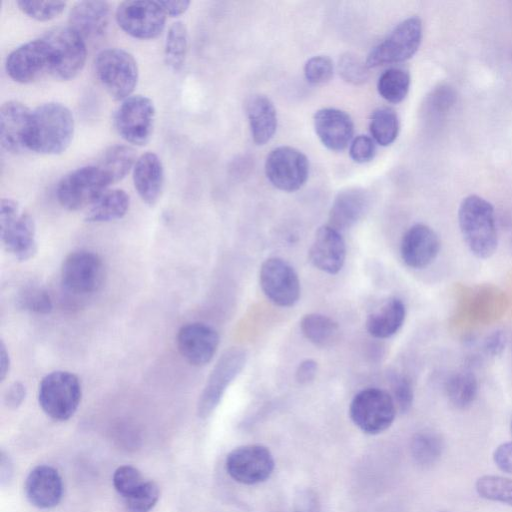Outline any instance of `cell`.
I'll return each instance as SVG.
<instances>
[{
	"label": "cell",
	"mask_w": 512,
	"mask_h": 512,
	"mask_svg": "<svg viewBox=\"0 0 512 512\" xmlns=\"http://www.w3.org/2000/svg\"><path fill=\"white\" fill-rule=\"evenodd\" d=\"M5 69L13 81L21 84L50 75L51 58L44 38L41 36L15 48L6 59Z\"/></svg>",
	"instance_id": "15"
},
{
	"label": "cell",
	"mask_w": 512,
	"mask_h": 512,
	"mask_svg": "<svg viewBox=\"0 0 512 512\" xmlns=\"http://www.w3.org/2000/svg\"><path fill=\"white\" fill-rule=\"evenodd\" d=\"M339 73L342 78L352 84H361L368 79V67L356 55L347 53L339 59Z\"/></svg>",
	"instance_id": "43"
},
{
	"label": "cell",
	"mask_w": 512,
	"mask_h": 512,
	"mask_svg": "<svg viewBox=\"0 0 512 512\" xmlns=\"http://www.w3.org/2000/svg\"><path fill=\"white\" fill-rule=\"evenodd\" d=\"M445 393L454 407L459 409L469 407L478 394L476 376L468 370L454 372L446 380Z\"/></svg>",
	"instance_id": "32"
},
{
	"label": "cell",
	"mask_w": 512,
	"mask_h": 512,
	"mask_svg": "<svg viewBox=\"0 0 512 512\" xmlns=\"http://www.w3.org/2000/svg\"><path fill=\"white\" fill-rule=\"evenodd\" d=\"M506 345V337L502 331L492 332L484 342V350L491 356L500 355Z\"/></svg>",
	"instance_id": "48"
},
{
	"label": "cell",
	"mask_w": 512,
	"mask_h": 512,
	"mask_svg": "<svg viewBox=\"0 0 512 512\" xmlns=\"http://www.w3.org/2000/svg\"><path fill=\"white\" fill-rule=\"evenodd\" d=\"M493 458L499 469L512 474V442L498 446L494 452Z\"/></svg>",
	"instance_id": "46"
},
{
	"label": "cell",
	"mask_w": 512,
	"mask_h": 512,
	"mask_svg": "<svg viewBox=\"0 0 512 512\" xmlns=\"http://www.w3.org/2000/svg\"><path fill=\"white\" fill-rule=\"evenodd\" d=\"M74 134V118L63 104L48 102L31 111L25 137L26 150L45 155L64 152Z\"/></svg>",
	"instance_id": "1"
},
{
	"label": "cell",
	"mask_w": 512,
	"mask_h": 512,
	"mask_svg": "<svg viewBox=\"0 0 512 512\" xmlns=\"http://www.w3.org/2000/svg\"><path fill=\"white\" fill-rule=\"evenodd\" d=\"M24 491L33 506L40 509L53 508L63 496L62 478L52 466H36L25 480Z\"/></svg>",
	"instance_id": "21"
},
{
	"label": "cell",
	"mask_w": 512,
	"mask_h": 512,
	"mask_svg": "<svg viewBox=\"0 0 512 512\" xmlns=\"http://www.w3.org/2000/svg\"><path fill=\"white\" fill-rule=\"evenodd\" d=\"M19 9L36 21H49L58 17L65 9L63 1H17Z\"/></svg>",
	"instance_id": "38"
},
{
	"label": "cell",
	"mask_w": 512,
	"mask_h": 512,
	"mask_svg": "<svg viewBox=\"0 0 512 512\" xmlns=\"http://www.w3.org/2000/svg\"><path fill=\"white\" fill-rule=\"evenodd\" d=\"M259 282L266 297L277 306L290 307L299 300L301 288L298 275L281 258H268L262 263Z\"/></svg>",
	"instance_id": "16"
},
{
	"label": "cell",
	"mask_w": 512,
	"mask_h": 512,
	"mask_svg": "<svg viewBox=\"0 0 512 512\" xmlns=\"http://www.w3.org/2000/svg\"><path fill=\"white\" fill-rule=\"evenodd\" d=\"M246 359V351L237 347L221 355L199 397L197 413L200 418H207L215 410L227 387L244 368Z\"/></svg>",
	"instance_id": "12"
},
{
	"label": "cell",
	"mask_w": 512,
	"mask_h": 512,
	"mask_svg": "<svg viewBox=\"0 0 512 512\" xmlns=\"http://www.w3.org/2000/svg\"><path fill=\"white\" fill-rule=\"evenodd\" d=\"M97 78L115 100L131 96L138 82V66L134 57L121 48L100 51L94 62Z\"/></svg>",
	"instance_id": "4"
},
{
	"label": "cell",
	"mask_w": 512,
	"mask_h": 512,
	"mask_svg": "<svg viewBox=\"0 0 512 512\" xmlns=\"http://www.w3.org/2000/svg\"><path fill=\"white\" fill-rule=\"evenodd\" d=\"M443 443L438 434L432 431L416 433L411 441V453L414 460L422 465L434 464L441 456Z\"/></svg>",
	"instance_id": "36"
},
{
	"label": "cell",
	"mask_w": 512,
	"mask_h": 512,
	"mask_svg": "<svg viewBox=\"0 0 512 512\" xmlns=\"http://www.w3.org/2000/svg\"><path fill=\"white\" fill-rule=\"evenodd\" d=\"M389 381L396 408L401 413H406L411 408L414 398L411 380L406 375L392 373Z\"/></svg>",
	"instance_id": "41"
},
{
	"label": "cell",
	"mask_w": 512,
	"mask_h": 512,
	"mask_svg": "<svg viewBox=\"0 0 512 512\" xmlns=\"http://www.w3.org/2000/svg\"><path fill=\"white\" fill-rule=\"evenodd\" d=\"M370 198L361 188H347L339 192L331 206L328 225L341 232L354 226L367 212Z\"/></svg>",
	"instance_id": "25"
},
{
	"label": "cell",
	"mask_w": 512,
	"mask_h": 512,
	"mask_svg": "<svg viewBox=\"0 0 512 512\" xmlns=\"http://www.w3.org/2000/svg\"><path fill=\"white\" fill-rule=\"evenodd\" d=\"M369 127L373 139L382 146H388L392 144L398 136V116L396 112L389 107L377 108L371 115Z\"/></svg>",
	"instance_id": "35"
},
{
	"label": "cell",
	"mask_w": 512,
	"mask_h": 512,
	"mask_svg": "<svg viewBox=\"0 0 512 512\" xmlns=\"http://www.w3.org/2000/svg\"><path fill=\"white\" fill-rule=\"evenodd\" d=\"M251 135L254 142L264 145L277 128V114L273 103L264 95H253L246 104Z\"/></svg>",
	"instance_id": "27"
},
{
	"label": "cell",
	"mask_w": 512,
	"mask_h": 512,
	"mask_svg": "<svg viewBox=\"0 0 512 512\" xmlns=\"http://www.w3.org/2000/svg\"><path fill=\"white\" fill-rule=\"evenodd\" d=\"M458 223L462 237L479 259L491 257L498 246L494 207L478 195L465 197L458 209Z\"/></svg>",
	"instance_id": "2"
},
{
	"label": "cell",
	"mask_w": 512,
	"mask_h": 512,
	"mask_svg": "<svg viewBox=\"0 0 512 512\" xmlns=\"http://www.w3.org/2000/svg\"><path fill=\"white\" fill-rule=\"evenodd\" d=\"M421 40V20L418 17L407 18L371 50L365 63L368 68H373L406 61L417 52Z\"/></svg>",
	"instance_id": "9"
},
{
	"label": "cell",
	"mask_w": 512,
	"mask_h": 512,
	"mask_svg": "<svg viewBox=\"0 0 512 512\" xmlns=\"http://www.w3.org/2000/svg\"><path fill=\"white\" fill-rule=\"evenodd\" d=\"M406 308L399 298L388 299L379 309L369 314L366 329L375 338H389L402 327Z\"/></svg>",
	"instance_id": "28"
},
{
	"label": "cell",
	"mask_w": 512,
	"mask_h": 512,
	"mask_svg": "<svg viewBox=\"0 0 512 512\" xmlns=\"http://www.w3.org/2000/svg\"><path fill=\"white\" fill-rule=\"evenodd\" d=\"M115 18L125 33L142 40L158 37L166 21V15L157 1L122 2L117 7Z\"/></svg>",
	"instance_id": "14"
},
{
	"label": "cell",
	"mask_w": 512,
	"mask_h": 512,
	"mask_svg": "<svg viewBox=\"0 0 512 512\" xmlns=\"http://www.w3.org/2000/svg\"><path fill=\"white\" fill-rule=\"evenodd\" d=\"M440 246L436 232L431 227L418 223L411 226L402 237L401 258L408 267L423 269L438 256Z\"/></svg>",
	"instance_id": "19"
},
{
	"label": "cell",
	"mask_w": 512,
	"mask_h": 512,
	"mask_svg": "<svg viewBox=\"0 0 512 512\" xmlns=\"http://www.w3.org/2000/svg\"><path fill=\"white\" fill-rule=\"evenodd\" d=\"M159 488L153 481H146L135 493L125 498L128 512H149L159 499Z\"/></svg>",
	"instance_id": "40"
},
{
	"label": "cell",
	"mask_w": 512,
	"mask_h": 512,
	"mask_svg": "<svg viewBox=\"0 0 512 512\" xmlns=\"http://www.w3.org/2000/svg\"><path fill=\"white\" fill-rule=\"evenodd\" d=\"M410 74L403 68H390L382 73L377 83L380 96L390 103H399L407 96Z\"/></svg>",
	"instance_id": "34"
},
{
	"label": "cell",
	"mask_w": 512,
	"mask_h": 512,
	"mask_svg": "<svg viewBox=\"0 0 512 512\" xmlns=\"http://www.w3.org/2000/svg\"><path fill=\"white\" fill-rule=\"evenodd\" d=\"M0 235L5 249L17 260L26 261L37 251L34 220L19 212L17 202L4 198L0 204Z\"/></svg>",
	"instance_id": "7"
},
{
	"label": "cell",
	"mask_w": 512,
	"mask_h": 512,
	"mask_svg": "<svg viewBox=\"0 0 512 512\" xmlns=\"http://www.w3.org/2000/svg\"><path fill=\"white\" fill-rule=\"evenodd\" d=\"M176 342L180 354L188 363L203 366L215 355L219 336L209 325L193 322L179 329Z\"/></svg>",
	"instance_id": "18"
},
{
	"label": "cell",
	"mask_w": 512,
	"mask_h": 512,
	"mask_svg": "<svg viewBox=\"0 0 512 512\" xmlns=\"http://www.w3.org/2000/svg\"><path fill=\"white\" fill-rule=\"evenodd\" d=\"M42 37L50 52V76L62 81L76 77L86 61V42L68 26L50 29Z\"/></svg>",
	"instance_id": "6"
},
{
	"label": "cell",
	"mask_w": 512,
	"mask_h": 512,
	"mask_svg": "<svg viewBox=\"0 0 512 512\" xmlns=\"http://www.w3.org/2000/svg\"><path fill=\"white\" fill-rule=\"evenodd\" d=\"M105 268L102 259L94 252L79 250L70 253L61 267V283L74 295H90L103 285Z\"/></svg>",
	"instance_id": "11"
},
{
	"label": "cell",
	"mask_w": 512,
	"mask_h": 512,
	"mask_svg": "<svg viewBox=\"0 0 512 512\" xmlns=\"http://www.w3.org/2000/svg\"><path fill=\"white\" fill-rule=\"evenodd\" d=\"M511 430H512V423H511Z\"/></svg>",
	"instance_id": "53"
},
{
	"label": "cell",
	"mask_w": 512,
	"mask_h": 512,
	"mask_svg": "<svg viewBox=\"0 0 512 512\" xmlns=\"http://www.w3.org/2000/svg\"><path fill=\"white\" fill-rule=\"evenodd\" d=\"M10 368V358L3 341L0 343V380L3 381Z\"/></svg>",
	"instance_id": "52"
},
{
	"label": "cell",
	"mask_w": 512,
	"mask_h": 512,
	"mask_svg": "<svg viewBox=\"0 0 512 512\" xmlns=\"http://www.w3.org/2000/svg\"><path fill=\"white\" fill-rule=\"evenodd\" d=\"M109 185V178L97 165H86L62 177L56 197L63 208L78 211L94 204Z\"/></svg>",
	"instance_id": "3"
},
{
	"label": "cell",
	"mask_w": 512,
	"mask_h": 512,
	"mask_svg": "<svg viewBox=\"0 0 512 512\" xmlns=\"http://www.w3.org/2000/svg\"><path fill=\"white\" fill-rule=\"evenodd\" d=\"M165 15L176 17L183 14L189 7L190 1H157Z\"/></svg>",
	"instance_id": "50"
},
{
	"label": "cell",
	"mask_w": 512,
	"mask_h": 512,
	"mask_svg": "<svg viewBox=\"0 0 512 512\" xmlns=\"http://www.w3.org/2000/svg\"><path fill=\"white\" fill-rule=\"evenodd\" d=\"M274 469V459L262 445H245L232 450L226 458L227 473L235 481L252 485L267 480Z\"/></svg>",
	"instance_id": "17"
},
{
	"label": "cell",
	"mask_w": 512,
	"mask_h": 512,
	"mask_svg": "<svg viewBox=\"0 0 512 512\" xmlns=\"http://www.w3.org/2000/svg\"><path fill=\"white\" fill-rule=\"evenodd\" d=\"M0 479L1 485H5L11 480L13 474L12 462L9 456L2 450L0 453Z\"/></svg>",
	"instance_id": "51"
},
{
	"label": "cell",
	"mask_w": 512,
	"mask_h": 512,
	"mask_svg": "<svg viewBox=\"0 0 512 512\" xmlns=\"http://www.w3.org/2000/svg\"><path fill=\"white\" fill-rule=\"evenodd\" d=\"M315 132L322 144L332 150L341 151L347 147L354 133L351 117L335 108H323L314 115Z\"/></svg>",
	"instance_id": "23"
},
{
	"label": "cell",
	"mask_w": 512,
	"mask_h": 512,
	"mask_svg": "<svg viewBox=\"0 0 512 512\" xmlns=\"http://www.w3.org/2000/svg\"><path fill=\"white\" fill-rule=\"evenodd\" d=\"M20 306L37 314H48L52 310V300L49 293L41 287H27L19 297Z\"/></svg>",
	"instance_id": "42"
},
{
	"label": "cell",
	"mask_w": 512,
	"mask_h": 512,
	"mask_svg": "<svg viewBox=\"0 0 512 512\" xmlns=\"http://www.w3.org/2000/svg\"><path fill=\"white\" fill-rule=\"evenodd\" d=\"M133 183L143 202L149 206L157 203L164 185V168L155 153L146 152L137 158L133 167Z\"/></svg>",
	"instance_id": "26"
},
{
	"label": "cell",
	"mask_w": 512,
	"mask_h": 512,
	"mask_svg": "<svg viewBox=\"0 0 512 512\" xmlns=\"http://www.w3.org/2000/svg\"><path fill=\"white\" fill-rule=\"evenodd\" d=\"M300 328L307 340L321 348L331 347L339 339L338 323L326 315L306 314L300 321Z\"/></svg>",
	"instance_id": "30"
},
{
	"label": "cell",
	"mask_w": 512,
	"mask_h": 512,
	"mask_svg": "<svg viewBox=\"0 0 512 512\" xmlns=\"http://www.w3.org/2000/svg\"><path fill=\"white\" fill-rule=\"evenodd\" d=\"M317 373V363L312 359L302 361L295 372V379L299 384L312 382Z\"/></svg>",
	"instance_id": "49"
},
{
	"label": "cell",
	"mask_w": 512,
	"mask_h": 512,
	"mask_svg": "<svg viewBox=\"0 0 512 512\" xmlns=\"http://www.w3.org/2000/svg\"><path fill=\"white\" fill-rule=\"evenodd\" d=\"M346 246L341 233L329 225L320 227L309 250L311 263L328 274L338 273L345 262Z\"/></svg>",
	"instance_id": "22"
},
{
	"label": "cell",
	"mask_w": 512,
	"mask_h": 512,
	"mask_svg": "<svg viewBox=\"0 0 512 512\" xmlns=\"http://www.w3.org/2000/svg\"><path fill=\"white\" fill-rule=\"evenodd\" d=\"M304 75L311 84H323L333 75V63L327 56H314L306 62Z\"/></svg>",
	"instance_id": "44"
},
{
	"label": "cell",
	"mask_w": 512,
	"mask_h": 512,
	"mask_svg": "<svg viewBox=\"0 0 512 512\" xmlns=\"http://www.w3.org/2000/svg\"><path fill=\"white\" fill-rule=\"evenodd\" d=\"M392 395L378 388H368L357 393L349 407L353 423L368 434H378L389 428L396 415Z\"/></svg>",
	"instance_id": "8"
},
{
	"label": "cell",
	"mask_w": 512,
	"mask_h": 512,
	"mask_svg": "<svg viewBox=\"0 0 512 512\" xmlns=\"http://www.w3.org/2000/svg\"><path fill=\"white\" fill-rule=\"evenodd\" d=\"M135 150L128 145H113L99 157L97 165L109 178L111 184L122 180L136 163Z\"/></svg>",
	"instance_id": "31"
},
{
	"label": "cell",
	"mask_w": 512,
	"mask_h": 512,
	"mask_svg": "<svg viewBox=\"0 0 512 512\" xmlns=\"http://www.w3.org/2000/svg\"><path fill=\"white\" fill-rule=\"evenodd\" d=\"M155 107L151 99L133 95L122 101L114 114V126L128 143L143 146L152 136Z\"/></svg>",
	"instance_id": "10"
},
{
	"label": "cell",
	"mask_w": 512,
	"mask_h": 512,
	"mask_svg": "<svg viewBox=\"0 0 512 512\" xmlns=\"http://www.w3.org/2000/svg\"><path fill=\"white\" fill-rule=\"evenodd\" d=\"M476 490L482 498L512 506L511 479L486 475L477 480Z\"/></svg>",
	"instance_id": "37"
},
{
	"label": "cell",
	"mask_w": 512,
	"mask_h": 512,
	"mask_svg": "<svg viewBox=\"0 0 512 512\" xmlns=\"http://www.w3.org/2000/svg\"><path fill=\"white\" fill-rule=\"evenodd\" d=\"M349 152L355 162L366 163L373 159L376 147L372 138L360 135L352 141Z\"/></svg>",
	"instance_id": "45"
},
{
	"label": "cell",
	"mask_w": 512,
	"mask_h": 512,
	"mask_svg": "<svg viewBox=\"0 0 512 512\" xmlns=\"http://www.w3.org/2000/svg\"><path fill=\"white\" fill-rule=\"evenodd\" d=\"M110 7L105 1H80L73 5L68 15V27L85 42L101 38L108 29Z\"/></svg>",
	"instance_id": "20"
},
{
	"label": "cell",
	"mask_w": 512,
	"mask_h": 512,
	"mask_svg": "<svg viewBox=\"0 0 512 512\" xmlns=\"http://www.w3.org/2000/svg\"><path fill=\"white\" fill-rule=\"evenodd\" d=\"M26 397V388L21 382H14L4 396L5 404L12 409L18 408Z\"/></svg>",
	"instance_id": "47"
},
{
	"label": "cell",
	"mask_w": 512,
	"mask_h": 512,
	"mask_svg": "<svg viewBox=\"0 0 512 512\" xmlns=\"http://www.w3.org/2000/svg\"><path fill=\"white\" fill-rule=\"evenodd\" d=\"M187 51V28L182 21H176L169 27L164 44V60L170 70L178 72L183 68Z\"/></svg>",
	"instance_id": "33"
},
{
	"label": "cell",
	"mask_w": 512,
	"mask_h": 512,
	"mask_svg": "<svg viewBox=\"0 0 512 512\" xmlns=\"http://www.w3.org/2000/svg\"><path fill=\"white\" fill-rule=\"evenodd\" d=\"M265 173L274 187L285 192H293L300 189L308 178V159L293 147L280 146L267 156Z\"/></svg>",
	"instance_id": "13"
},
{
	"label": "cell",
	"mask_w": 512,
	"mask_h": 512,
	"mask_svg": "<svg viewBox=\"0 0 512 512\" xmlns=\"http://www.w3.org/2000/svg\"><path fill=\"white\" fill-rule=\"evenodd\" d=\"M112 481L115 490L124 499L135 493L146 482L140 471L131 465L118 467Z\"/></svg>",
	"instance_id": "39"
},
{
	"label": "cell",
	"mask_w": 512,
	"mask_h": 512,
	"mask_svg": "<svg viewBox=\"0 0 512 512\" xmlns=\"http://www.w3.org/2000/svg\"><path fill=\"white\" fill-rule=\"evenodd\" d=\"M129 205L130 198L124 190H106L89 207L85 220L87 222H108L120 219L127 213Z\"/></svg>",
	"instance_id": "29"
},
{
	"label": "cell",
	"mask_w": 512,
	"mask_h": 512,
	"mask_svg": "<svg viewBox=\"0 0 512 512\" xmlns=\"http://www.w3.org/2000/svg\"><path fill=\"white\" fill-rule=\"evenodd\" d=\"M31 110L23 103L9 100L0 109V142L11 153L26 150L25 137L29 125Z\"/></svg>",
	"instance_id": "24"
},
{
	"label": "cell",
	"mask_w": 512,
	"mask_h": 512,
	"mask_svg": "<svg viewBox=\"0 0 512 512\" xmlns=\"http://www.w3.org/2000/svg\"><path fill=\"white\" fill-rule=\"evenodd\" d=\"M82 396L78 377L68 371H53L39 385L38 401L52 419L65 421L76 412Z\"/></svg>",
	"instance_id": "5"
}]
</instances>
